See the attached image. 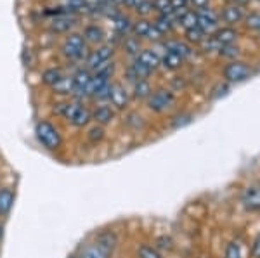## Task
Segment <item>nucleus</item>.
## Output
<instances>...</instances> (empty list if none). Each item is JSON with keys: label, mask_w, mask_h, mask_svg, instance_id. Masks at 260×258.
<instances>
[{"label": "nucleus", "mask_w": 260, "mask_h": 258, "mask_svg": "<svg viewBox=\"0 0 260 258\" xmlns=\"http://www.w3.org/2000/svg\"><path fill=\"white\" fill-rule=\"evenodd\" d=\"M54 113H57L64 120H68V122L77 128L87 127L92 120V111L78 101H66V102L56 104Z\"/></svg>", "instance_id": "obj_1"}, {"label": "nucleus", "mask_w": 260, "mask_h": 258, "mask_svg": "<svg viewBox=\"0 0 260 258\" xmlns=\"http://www.w3.org/2000/svg\"><path fill=\"white\" fill-rule=\"evenodd\" d=\"M61 54L71 61H82L83 57L87 59V42L80 33H70L61 45Z\"/></svg>", "instance_id": "obj_2"}, {"label": "nucleus", "mask_w": 260, "mask_h": 258, "mask_svg": "<svg viewBox=\"0 0 260 258\" xmlns=\"http://www.w3.org/2000/svg\"><path fill=\"white\" fill-rule=\"evenodd\" d=\"M35 135H37V139H39V142L44 145L45 149H49V151H56V149H59L62 144L59 130L49 122L37 123Z\"/></svg>", "instance_id": "obj_3"}, {"label": "nucleus", "mask_w": 260, "mask_h": 258, "mask_svg": "<svg viewBox=\"0 0 260 258\" xmlns=\"http://www.w3.org/2000/svg\"><path fill=\"white\" fill-rule=\"evenodd\" d=\"M113 47L111 45H101L95 51L89 52L85 59V68L92 73H98L101 69H104L108 66V62L113 57Z\"/></svg>", "instance_id": "obj_4"}, {"label": "nucleus", "mask_w": 260, "mask_h": 258, "mask_svg": "<svg viewBox=\"0 0 260 258\" xmlns=\"http://www.w3.org/2000/svg\"><path fill=\"white\" fill-rule=\"evenodd\" d=\"M174 102H175L174 94H172L170 90H165V89L156 90V92H153L148 97L149 109L156 111V113H163V111H167L169 107L174 106Z\"/></svg>", "instance_id": "obj_5"}, {"label": "nucleus", "mask_w": 260, "mask_h": 258, "mask_svg": "<svg viewBox=\"0 0 260 258\" xmlns=\"http://www.w3.org/2000/svg\"><path fill=\"white\" fill-rule=\"evenodd\" d=\"M224 77L228 82H245L251 77V68L243 61H231L224 68Z\"/></svg>", "instance_id": "obj_6"}, {"label": "nucleus", "mask_w": 260, "mask_h": 258, "mask_svg": "<svg viewBox=\"0 0 260 258\" xmlns=\"http://www.w3.org/2000/svg\"><path fill=\"white\" fill-rule=\"evenodd\" d=\"M92 71H89L87 68H80L77 73L73 75V83H75V90L73 95L77 99H83L87 97V92H89V85L92 80Z\"/></svg>", "instance_id": "obj_7"}, {"label": "nucleus", "mask_w": 260, "mask_h": 258, "mask_svg": "<svg viewBox=\"0 0 260 258\" xmlns=\"http://www.w3.org/2000/svg\"><path fill=\"white\" fill-rule=\"evenodd\" d=\"M241 205L248 211H260V186H248L243 189Z\"/></svg>", "instance_id": "obj_8"}, {"label": "nucleus", "mask_w": 260, "mask_h": 258, "mask_svg": "<svg viewBox=\"0 0 260 258\" xmlns=\"http://www.w3.org/2000/svg\"><path fill=\"white\" fill-rule=\"evenodd\" d=\"M108 101L111 102V106H115L116 109H125L128 106V92L123 85L120 83H111L110 89V97Z\"/></svg>", "instance_id": "obj_9"}, {"label": "nucleus", "mask_w": 260, "mask_h": 258, "mask_svg": "<svg viewBox=\"0 0 260 258\" xmlns=\"http://www.w3.org/2000/svg\"><path fill=\"white\" fill-rule=\"evenodd\" d=\"M113 251L110 248L103 246L99 241H94V243H89L82 251V258H111Z\"/></svg>", "instance_id": "obj_10"}, {"label": "nucleus", "mask_w": 260, "mask_h": 258, "mask_svg": "<svg viewBox=\"0 0 260 258\" xmlns=\"http://www.w3.org/2000/svg\"><path fill=\"white\" fill-rule=\"evenodd\" d=\"M198 28L201 31H212L217 28V16L213 14V11L208 9L207 7H203V9L198 11Z\"/></svg>", "instance_id": "obj_11"}, {"label": "nucleus", "mask_w": 260, "mask_h": 258, "mask_svg": "<svg viewBox=\"0 0 260 258\" xmlns=\"http://www.w3.org/2000/svg\"><path fill=\"white\" fill-rule=\"evenodd\" d=\"M113 118H115V111H113L111 106H106V104H101V106H98L92 111V120L98 125H101V127L111 123Z\"/></svg>", "instance_id": "obj_12"}, {"label": "nucleus", "mask_w": 260, "mask_h": 258, "mask_svg": "<svg viewBox=\"0 0 260 258\" xmlns=\"http://www.w3.org/2000/svg\"><path fill=\"white\" fill-rule=\"evenodd\" d=\"M73 26H75V18H71V16H57L49 24L50 31H56V33H68Z\"/></svg>", "instance_id": "obj_13"}, {"label": "nucleus", "mask_w": 260, "mask_h": 258, "mask_svg": "<svg viewBox=\"0 0 260 258\" xmlns=\"http://www.w3.org/2000/svg\"><path fill=\"white\" fill-rule=\"evenodd\" d=\"M136 61H139L141 64H144L146 68H149L151 71H153V69H156L158 66H160L161 57L158 56L156 52L149 51V49H144V51H141L139 54H137V59Z\"/></svg>", "instance_id": "obj_14"}, {"label": "nucleus", "mask_w": 260, "mask_h": 258, "mask_svg": "<svg viewBox=\"0 0 260 258\" xmlns=\"http://www.w3.org/2000/svg\"><path fill=\"white\" fill-rule=\"evenodd\" d=\"M52 90H54V94H59V95H73V90H75L73 75H64V77L52 87Z\"/></svg>", "instance_id": "obj_15"}, {"label": "nucleus", "mask_w": 260, "mask_h": 258, "mask_svg": "<svg viewBox=\"0 0 260 258\" xmlns=\"http://www.w3.org/2000/svg\"><path fill=\"white\" fill-rule=\"evenodd\" d=\"M12 203H14V193L7 187L0 189V217H6L9 213Z\"/></svg>", "instance_id": "obj_16"}, {"label": "nucleus", "mask_w": 260, "mask_h": 258, "mask_svg": "<svg viewBox=\"0 0 260 258\" xmlns=\"http://www.w3.org/2000/svg\"><path fill=\"white\" fill-rule=\"evenodd\" d=\"M182 62H184V59L179 56V54L167 51L165 54H163V57H161L160 64L163 66V68L170 69V71H175V69H179L180 66H182Z\"/></svg>", "instance_id": "obj_17"}, {"label": "nucleus", "mask_w": 260, "mask_h": 258, "mask_svg": "<svg viewBox=\"0 0 260 258\" xmlns=\"http://www.w3.org/2000/svg\"><path fill=\"white\" fill-rule=\"evenodd\" d=\"M83 39L89 44H101L104 40V30L98 24H89V26L83 30Z\"/></svg>", "instance_id": "obj_18"}, {"label": "nucleus", "mask_w": 260, "mask_h": 258, "mask_svg": "<svg viewBox=\"0 0 260 258\" xmlns=\"http://www.w3.org/2000/svg\"><path fill=\"white\" fill-rule=\"evenodd\" d=\"M62 77H64V73H62L61 68H49V69H45V71L42 73V82L52 89V87L56 85V83L59 82Z\"/></svg>", "instance_id": "obj_19"}, {"label": "nucleus", "mask_w": 260, "mask_h": 258, "mask_svg": "<svg viewBox=\"0 0 260 258\" xmlns=\"http://www.w3.org/2000/svg\"><path fill=\"white\" fill-rule=\"evenodd\" d=\"M238 33L233 30V28H220V30L215 31L213 39L219 42L220 45H233V42L236 40Z\"/></svg>", "instance_id": "obj_20"}, {"label": "nucleus", "mask_w": 260, "mask_h": 258, "mask_svg": "<svg viewBox=\"0 0 260 258\" xmlns=\"http://www.w3.org/2000/svg\"><path fill=\"white\" fill-rule=\"evenodd\" d=\"M113 26H115L118 35H127V33L132 30V23H130V19L123 14H116L115 18H113Z\"/></svg>", "instance_id": "obj_21"}, {"label": "nucleus", "mask_w": 260, "mask_h": 258, "mask_svg": "<svg viewBox=\"0 0 260 258\" xmlns=\"http://www.w3.org/2000/svg\"><path fill=\"white\" fill-rule=\"evenodd\" d=\"M167 51H170V52H175V54H179L180 57H187L191 54V47L187 44H184V42H179V40H170V42H167Z\"/></svg>", "instance_id": "obj_22"}, {"label": "nucleus", "mask_w": 260, "mask_h": 258, "mask_svg": "<svg viewBox=\"0 0 260 258\" xmlns=\"http://www.w3.org/2000/svg\"><path fill=\"white\" fill-rule=\"evenodd\" d=\"M153 94L151 85L148 80H137L134 82V97L136 99H148Z\"/></svg>", "instance_id": "obj_23"}, {"label": "nucleus", "mask_w": 260, "mask_h": 258, "mask_svg": "<svg viewBox=\"0 0 260 258\" xmlns=\"http://www.w3.org/2000/svg\"><path fill=\"white\" fill-rule=\"evenodd\" d=\"M222 18H224L225 23H238V21H241L243 18V12L240 9V6H236V4H233V6H228L222 12Z\"/></svg>", "instance_id": "obj_24"}, {"label": "nucleus", "mask_w": 260, "mask_h": 258, "mask_svg": "<svg viewBox=\"0 0 260 258\" xmlns=\"http://www.w3.org/2000/svg\"><path fill=\"white\" fill-rule=\"evenodd\" d=\"M95 241H99V243L103 244V246L110 248L111 251H115L116 244H118V238H116V234H115V232H111V231L101 232L98 238H95Z\"/></svg>", "instance_id": "obj_25"}, {"label": "nucleus", "mask_w": 260, "mask_h": 258, "mask_svg": "<svg viewBox=\"0 0 260 258\" xmlns=\"http://www.w3.org/2000/svg\"><path fill=\"white\" fill-rule=\"evenodd\" d=\"M174 21H175L174 14H170V16L160 14V16H158V19L154 21L153 24H154V28H156V30L160 31V33H167V31L172 30V26H174Z\"/></svg>", "instance_id": "obj_26"}, {"label": "nucleus", "mask_w": 260, "mask_h": 258, "mask_svg": "<svg viewBox=\"0 0 260 258\" xmlns=\"http://www.w3.org/2000/svg\"><path fill=\"white\" fill-rule=\"evenodd\" d=\"M137 256L139 258H163L161 253L158 251L156 248L149 246V244H141V246L137 248Z\"/></svg>", "instance_id": "obj_27"}, {"label": "nucleus", "mask_w": 260, "mask_h": 258, "mask_svg": "<svg viewBox=\"0 0 260 258\" xmlns=\"http://www.w3.org/2000/svg\"><path fill=\"white\" fill-rule=\"evenodd\" d=\"M180 24H182L186 30H191V28H196L198 26V12H192V11H187L186 14L180 18Z\"/></svg>", "instance_id": "obj_28"}, {"label": "nucleus", "mask_w": 260, "mask_h": 258, "mask_svg": "<svg viewBox=\"0 0 260 258\" xmlns=\"http://www.w3.org/2000/svg\"><path fill=\"white\" fill-rule=\"evenodd\" d=\"M149 28H151V23L148 19H139L137 23L132 24V31L136 33L137 36H148Z\"/></svg>", "instance_id": "obj_29"}, {"label": "nucleus", "mask_w": 260, "mask_h": 258, "mask_svg": "<svg viewBox=\"0 0 260 258\" xmlns=\"http://www.w3.org/2000/svg\"><path fill=\"white\" fill-rule=\"evenodd\" d=\"M123 49H125V52L130 54V56H134V54L137 56V54H139V51H141L139 39H136V36H130V39H125Z\"/></svg>", "instance_id": "obj_30"}, {"label": "nucleus", "mask_w": 260, "mask_h": 258, "mask_svg": "<svg viewBox=\"0 0 260 258\" xmlns=\"http://www.w3.org/2000/svg\"><path fill=\"white\" fill-rule=\"evenodd\" d=\"M153 6H154V9L160 11V14L163 16L174 14V7H172L170 0H153Z\"/></svg>", "instance_id": "obj_31"}, {"label": "nucleus", "mask_w": 260, "mask_h": 258, "mask_svg": "<svg viewBox=\"0 0 260 258\" xmlns=\"http://www.w3.org/2000/svg\"><path fill=\"white\" fill-rule=\"evenodd\" d=\"M186 36H187V42H191V44H203L205 31H201L200 28L196 26V28H191V30H186Z\"/></svg>", "instance_id": "obj_32"}, {"label": "nucleus", "mask_w": 260, "mask_h": 258, "mask_svg": "<svg viewBox=\"0 0 260 258\" xmlns=\"http://www.w3.org/2000/svg\"><path fill=\"white\" fill-rule=\"evenodd\" d=\"M87 137H89L90 142H99V140L104 139V128L101 127V125H95V127H92L89 130V134H87Z\"/></svg>", "instance_id": "obj_33"}, {"label": "nucleus", "mask_w": 260, "mask_h": 258, "mask_svg": "<svg viewBox=\"0 0 260 258\" xmlns=\"http://www.w3.org/2000/svg\"><path fill=\"white\" fill-rule=\"evenodd\" d=\"M225 258H243L240 244L236 243H229L228 248H225Z\"/></svg>", "instance_id": "obj_34"}, {"label": "nucleus", "mask_w": 260, "mask_h": 258, "mask_svg": "<svg viewBox=\"0 0 260 258\" xmlns=\"http://www.w3.org/2000/svg\"><path fill=\"white\" fill-rule=\"evenodd\" d=\"M246 26H248L250 30L260 31V14L258 12H253V14H250L248 18H246Z\"/></svg>", "instance_id": "obj_35"}, {"label": "nucleus", "mask_w": 260, "mask_h": 258, "mask_svg": "<svg viewBox=\"0 0 260 258\" xmlns=\"http://www.w3.org/2000/svg\"><path fill=\"white\" fill-rule=\"evenodd\" d=\"M137 12H139L141 16H148V14H151V12L154 11V6H153V0H144V2L141 4L139 7L136 9Z\"/></svg>", "instance_id": "obj_36"}, {"label": "nucleus", "mask_w": 260, "mask_h": 258, "mask_svg": "<svg viewBox=\"0 0 260 258\" xmlns=\"http://www.w3.org/2000/svg\"><path fill=\"white\" fill-rule=\"evenodd\" d=\"M240 54V49L233 47V45H222L220 47V56L224 57H236Z\"/></svg>", "instance_id": "obj_37"}, {"label": "nucleus", "mask_w": 260, "mask_h": 258, "mask_svg": "<svg viewBox=\"0 0 260 258\" xmlns=\"http://www.w3.org/2000/svg\"><path fill=\"white\" fill-rule=\"evenodd\" d=\"M229 92V85L228 83H219V85L213 89V94H212V99H219V97H224L225 94Z\"/></svg>", "instance_id": "obj_38"}, {"label": "nucleus", "mask_w": 260, "mask_h": 258, "mask_svg": "<svg viewBox=\"0 0 260 258\" xmlns=\"http://www.w3.org/2000/svg\"><path fill=\"white\" fill-rule=\"evenodd\" d=\"M174 120H175V122H174V127H175V128H179V127H184V125L191 123L192 116H191V115H179V116H175Z\"/></svg>", "instance_id": "obj_39"}, {"label": "nucleus", "mask_w": 260, "mask_h": 258, "mask_svg": "<svg viewBox=\"0 0 260 258\" xmlns=\"http://www.w3.org/2000/svg\"><path fill=\"white\" fill-rule=\"evenodd\" d=\"M161 35H163V33L158 31L156 28H154V24H151V28H149V31H148V36H146V39H149V40H160Z\"/></svg>", "instance_id": "obj_40"}, {"label": "nucleus", "mask_w": 260, "mask_h": 258, "mask_svg": "<svg viewBox=\"0 0 260 258\" xmlns=\"http://www.w3.org/2000/svg\"><path fill=\"white\" fill-rule=\"evenodd\" d=\"M251 255H253L255 258H260V236L255 239L253 246H251Z\"/></svg>", "instance_id": "obj_41"}, {"label": "nucleus", "mask_w": 260, "mask_h": 258, "mask_svg": "<svg viewBox=\"0 0 260 258\" xmlns=\"http://www.w3.org/2000/svg\"><path fill=\"white\" fill-rule=\"evenodd\" d=\"M142 2H144V0H123V4L127 7H130V9H137Z\"/></svg>", "instance_id": "obj_42"}, {"label": "nucleus", "mask_w": 260, "mask_h": 258, "mask_svg": "<svg viewBox=\"0 0 260 258\" xmlns=\"http://www.w3.org/2000/svg\"><path fill=\"white\" fill-rule=\"evenodd\" d=\"M158 243H160V244H158V246H160V248H163V249H170L172 248V241L170 239H167V238H161V239H158Z\"/></svg>", "instance_id": "obj_43"}, {"label": "nucleus", "mask_w": 260, "mask_h": 258, "mask_svg": "<svg viewBox=\"0 0 260 258\" xmlns=\"http://www.w3.org/2000/svg\"><path fill=\"white\" fill-rule=\"evenodd\" d=\"M189 2L194 4L198 9H203V7H207V4H208V0H189Z\"/></svg>", "instance_id": "obj_44"}, {"label": "nucleus", "mask_w": 260, "mask_h": 258, "mask_svg": "<svg viewBox=\"0 0 260 258\" xmlns=\"http://www.w3.org/2000/svg\"><path fill=\"white\" fill-rule=\"evenodd\" d=\"M106 2L113 4V6H116V4H123V0H106Z\"/></svg>", "instance_id": "obj_45"}, {"label": "nucleus", "mask_w": 260, "mask_h": 258, "mask_svg": "<svg viewBox=\"0 0 260 258\" xmlns=\"http://www.w3.org/2000/svg\"><path fill=\"white\" fill-rule=\"evenodd\" d=\"M234 2H236V6H238V4H248L250 0H234Z\"/></svg>", "instance_id": "obj_46"}, {"label": "nucleus", "mask_w": 260, "mask_h": 258, "mask_svg": "<svg viewBox=\"0 0 260 258\" xmlns=\"http://www.w3.org/2000/svg\"><path fill=\"white\" fill-rule=\"evenodd\" d=\"M70 258H82V256H78V255H71Z\"/></svg>", "instance_id": "obj_47"}]
</instances>
